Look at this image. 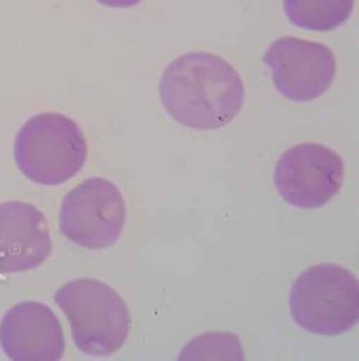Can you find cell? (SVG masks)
I'll list each match as a JSON object with an SVG mask.
<instances>
[{
    "mask_svg": "<svg viewBox=\"0 0 359 361\" xmlns=\"http://www.w3.org/2000/svg\"><path fill=\"white\" fill-rule=\"evenodd\" d=\"M126 224V200L107 178L94 176L71 190L60 207V232L85 249H109Z\"/></svg>",
    "mask_w": 359,
    "mask_h": 361,
    "instance_id": "5",
    "label": "cell"
},
{
    "mask_svg": "<svg viewBox=\"0 0 359 361\" xmlns=\"http://www.w3.org/2000/svg\"><path fill=\"white\" fill-rule=\"evenodd\" d=\"M355 0H283L287 20L304 30L331 32L348 22Z\"/></svg>",
    "mask_w": 359,
    "mask_h": 361,
    "instance_id": "10",
    "label": "cell"
},
{
    "mask_svg": "<svg viewBox=\"0 0 359 361\" xmlns=\"http://www.w3.org/2000/svg\"><path fill=\"white\" fill-rule=\"evenodd\" d=\"M159 100L176 123L192 130H219L241 113L245 83L224 58L192 51L166 66L159 79Z\"/></svg>",
    "mask_w": 359,
    "mask_h": 361,
    "instance_id": "1",
    "label": "cell"
},
{
    "mask_svg": "<svg viewBox=\"0 0 359 361\" xmlns=\"http://www.w3.org/2000/svg\"><path fill=\"white\" fill-rule=\"evenodd\" d=\"M56 304L66 314L77 348L90 357L117 353L130 334V310L123 298L107 283L77 279L64 283Z\"/></svg>",
    "mask_w": 359,
    "mask_h": 361,
    "instance_id": "3",
    "label": "cell"
},
{
    "mask_svg": "<svg viewBox=\"0 0 359 361\" xmlns=\"http://www.w3.org/2000/svg\"><path fill=\"white\" fill-rule=\"evenodd\" d=\"M274 90L293 102H310L323 96L336 77V58L329 47L298 39L281 37L264 54Z\"/></svg>",
    "mask_w": 359,
    "mask_h": 361,
    "instance_id": "7",
    "label": "cell"
},
{
    "mask_svg": "<svg viewBox=\"0 0 359 361\" xmlns=\"http://www.w3.org/2000/svg\"><path fill=\"white\" fill-rule=\"evenodd\" d=\"M102 7H111V9H130V7H136L140 5L142 0H96Z\"/></svg>",
    "mask_w": 359,
    "mask_h": 361,
    "instance_id": "12",
    "label": "cell"
},
{
    "mask_svg": "<svg viewBox=\"0 0 359 361\" xmlns=\"http://www.w3.org/2000/svg\"><path fill=\"white\" fill-rule=\"evenodd\" d=\"M344 178L342 157L319 142H300L287 149L274 168V188L296 209H319L327 204Z\"/></svg>",
    "mask_w": 359,
    "mask_h": 361,
    "instance_id": "6",
    "label": "cell"
},
{
    "mask_svg": "<svg viewBox=\"0 0 359 361\" xmlns=\"http://www.w3.org/2000/svg\"><path fill=\"white\" fill-rule=\"evenodd\" d=\"M49 255L51 234L45 215L22 200L0 204V274L30 272Z\"/></svg>",
    "mask_w": 359,
    "mask_h": 361,
    "instance_id": "9",
    "label": "cell"
},
{
    "mask_svg": "<svg viewBox=\"0 0 359 361\" xmlns=\"http://www.w3.org/2000/svg\"><path fill=\"white\" fill-rule=\"evenodd\" d=\"M289 310L302 329L340 336L353 329L359 317L357 276L338 264L310 266L291 285Z\"/></svg>",
    "mask_w": 359,
    "mask_h": 361,
    "instance_id": "4",
    "label": "cell"
},
{
    "mask_svg": "<svg viewBox=\"0 0 359 361\" xmlns=\"http://www.w3.org/2000/svg\"><path fill=\"white\" fill-rule=\"evenodd\" d=\"M178 359H243V346L236 334H205L194 338L181 353Z\"/></svg>",
    "mask_w": 359,
    "mask_h": 361,
    "instance_id": "11",
    "label": "cell"
},
{
    "mask_svg": "<svg viewBox=\"0 0 359 361\" xmlns=\"http://www.w3.org/2000/svg\"><path fill=\"white\" fill-rule=\"evenodd\" d=\"M0 346L13 361H60L64 331L47 304L20 302L0 321Z\"/></svg>",
    "mask_w": 359,
    "mask_h": 361,
    "instance_id": "8",
    "label": "cell"
},
{
    "mask_svg": "<svg viewBox=\"0 0 359 361\" xmlns=\"http://www.w3.org/2000/svg\"><path fill=\"white\" fill-rule=\"evenodd\" d=\"M13 157L22 174L32 183L56 188L83 168L87 140L71 117L62 113H39L20 128Z\"/></svg>",
    "mask_w": 359,
    "mask_h": 361,
    "instance_id": "2",
    "label": "cell"
}]
</instances>
